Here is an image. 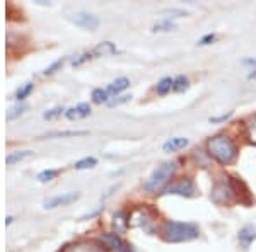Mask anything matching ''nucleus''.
I'll use <instances>...</instances> for the list:
<instances>
[{
    "label": "nucleus",
    "mask_w": 256,
    "mask_h": 252,
    "mask_svg": "<svg viewBox=\"0 0 256 252\" xmlns=\"http://www.w3.org/2000/svg\"><path fill=\"white\" fill-rule=\"evenodd\" d=\"M65 116L68 119H79V118H88L90 116V106L88 102H80L76 107H70L65 111Z\"/></svg>",
    "instance_id": "14"
},
{
    "label": "nucleus",
    "mask_w": 256,
    "mask_h": 252,
    "mask_svg": "<svg viewBox=\"0 0 256 252\" xmlns=\"http://www.w3.org/2000/svg\"><path fill=\"white\" fill-rule=\"evenodd\" d=\"M248 138H250L251 143H254L256 145V114L251 119V123L248 125Z\"/></svg>",
    "instance_id": "30"
},
{
    "label": "nucleus",
    "mask_w": 256,
    "mask_h": 252,
    "mask_svg": "<svg viewBox=\"0 0 256 252\" xmlns=\"http://www.w3.org/2000/svg\"><path fill=\"white\" fill-rule=\"evenodd\" d=\"M172 85H174V78L171 77H164L159 80L158 87H156V92L159 94V96H166L168 92H171L172 90Z\"/></svg>",
    "instance_id": "17"
},
{
    "label": "nucleus",
    "mask_w": 256,
    "mask_h": 252,
    "mask_svg": "<svg viewBox=\"0 0 256 252\" xmlns=\"http://www.w3.org/2000/svg\"><path fill=\"white\" fill-rule=\"evenodd\" d=\"M174 29H176V24L172 22L171 19L160 20V22L152 26V32H168V31H174Z\"/></svg>",
    "instance_id": "21"
},
{
    "label": "nucleus",
    "mask_w": 256,
    "mask_h": 252,
    "mask_svg": "<svg viewBox=\"0 0 256 252\" xmlns=\"http://www.w3.org/2000/svg\"><path fill=\"white\" fill-rule=\"evenodd\" d=\"M94 58V53L92 51H84V53H80V55H77L76 58L72 60V67L76 68V67H80V65H84L86 61H89V60H92Z\"/></svg>",
    "instance_id": "25"
},
{
    "label": "nucleus",
    "mask_w": 256,
    "mask_h": 252,
    "mask_svg": "<svg viewBox=\"0 0 256 252\" xmlns=\"http://www.w3.org/2000/svg\"><path fill=\"white\" fill-rule=\"evenodd\" d=\"M64 107L58 106V107H53V109H50L46 111V113H43V118L44 119H53V118H56V116H60L62 113H64Z\"/></svg>",
    "instance_id": "31"
},
{
    "label": "nucleus",
    "mask_w": 256,
    "mask_h": 252,
    "mask_svg": "<svg viewBox=\"0 0 256 252\" xmlns=\"http://www.w3.org/2000/svg\"><path fill=\"white\" fill-rule=\"evenodd\" d=\"M98 165V159H94V157H86V159L82 160H77L76 164H74V169H77V171H84V169H92Z\"/></svg>",
    "instance_id": "24"
},
{
    "label": "nucleus",
    "mask_w": 256,
    "mask_h": 252,
    "mask_svg": "<svg viewBox=\"0 0 256 252\" xmlns=\"http://www.w3.org/2000/svg\"><path fill=\"white\" fill-rule=\"evenodd\" d=\"M56 176H58V171H56V169H46V171H41L38 174V181H41V183H48V181L55 179Z\"/></svg>",
    "instance_id": "27"
},
{
    "label": "nucleus",
    "mask_w": 256,
    "mask_h": 252,
    "mask_svg": "<svg viewBox=\"0 0 256 252\" xmlns=\"http://www.w3.org/2000/svg\"><path fill=\"white\" fill-rule=\"evenodd\" d=\"M195 193H196L195 183L190 177H181V179L171 181L168 184V188L164 189V194H178V196H186V198L195 196Z\"/></svg>",
    "instance_id": "5"
},
{
    "label": "nucleus",
    "mask_w": 256,
    "mask_h": 252,
    "mask_svg": "<svg viewBox=\"0 0 256 252\" xmlns=\"http://www.w3.org/2000/svg\"><path fill=\"white\" fill-rule=\"evenodd\" d=\"M80 198V193L77 191H70V193H64V194H58V196H53L46 200L43 203V206L46 210H53V208H58V206H65V205H70L74 201H77Z\"/></svg>",
    "instance_id": "8"
},
{
    "label": "nucleus",
    "mask_w": 256,
    "mask_h": 252,
    "mask_svg": "<svg viewBox=\"0 0 256 252\" xmlns=\"http://www.w3.org/2000/svg\"><path fill=\"white\" fill-rule=\"evenodd\" d=\"M238 241L241 244L242 249H248L256 241V227L254 225H244L238 234Z\"/></svg>",
    "instance_id": "11"
},
{
    "label": "nucleus",
    "mask_w": 256,
    "mask_h": 252,
    "mask_svg": "<svg viewBox=\"0 0 256 252\" xmlns=\"http://www.w3.org/2000/svg\"><path fill=\"white\" fill-rule=\"evenodd\" d=\"M162 14H169L171 17H186L188 12L181 10V9H166V10H162Z\"/></svg>",
    "instance_id": "32"
},
{
    "label": "nucleus",
    "mask_w": 256,
    "mask_h": 252,
    "mask_svg": "<svg viewBox=\"0 0 256 252\" xmlns=\"http://www.w3.org/2000/svg\"><path fill=\"white\" fill-rule=\"evenodd\" d=\"M216 39H217V34H212V32H210V34H205L204 38L198 41V46H207V44H212Z\"/></svg>",
    "instance_id": "33"
},
{
    "label": "nucleus",
    "mask_w": 256,
    "mask_h": 252,
    "mask_svg": "<svg viewBox=\"0 0 256 252\" xmlns=\"http://www.w3.org/2000/svg\"><path fill=\"white\" fill-rule=\"evenodd\" d=\"M99 242H101L104 247H108V249H114L118 252H128V251H130V246H126V244L120 239V235L114 234V232L101 234V235H99Z\"/></svg>",
    "instance_id": "7"
},
{
    "label": "nucleus",
    "mask_w": 256,
    "mask_h": 252,
    "mask_svg": "<svg viewBox=\"0 0 256 252\" xmlns=\"http://www.w3.org/2000/svg\"><path fill=\"white\" fill-rule=\"evenodd\" d=\"M101 212H102V206H101V208H98L96 212H92V213H89V215H84V217H82L80 220H88V218H94V217H98V215L101 213Z\"/></svg>",
    "instance_id": "35"
},
{
    "label": "nucleus",
    "mask_w": 256,
    "mask_h": 252,
    "mask_svg": "<svg viewBox=\"0 0 256 252\" xmlns=\"http://www.w3.org/2000/svg\"><path fill=\"white\" fill-rule=\"evenodd\" d=\"M160 235L162 239L169 244H181V242H190L195 241L200 235V229L195 223H184V222H174L168 220L162 223L160 229Z\"/></svg>",
    "instance_id": "2"
},
{
    "label": "nucleus",
    "mask_w": 256,
    "mask_h": 252,
    "mask_svg": "<svg viewBox=\"0 0 256 252\" xmlns=\"http://www.w3.org/2000/svg\"><path fill=\"white\" fill-rule=\"evenodd\" d=\"M64 63H65V60H64V58L56 60L55 63H52V65H50V67H48L46 70H44V72H43V75H53V73H55V72H58V70H60L62 67H64Z\"/></svg>",
    "instance_id": "29"
},
{
    "label": "nucleus",
    "mask_w": 256,
    "mask_h": 252,
    "mask_svg": "<svg viewBox=\"0 0 256 252\" xmlns=\"http://www.w3.org/2000/svg\"><path fill=\"white\" fill-rule=\"evenodd\" d=\"M232 114H234V111H229V113L220 114V116H214V118H210L208 121H210V123H214V125H216V123H222V121H226V119H229L230 116H232Z\"/></svg>",
    "instance_id": "34"
},
{
    "label": "nucleus",
    "mask_w": 256,
    "mask_h": 252,
    "mask_svg": "<svg viewBox=\"0 0 256 252\" xmlns=\"http://www.w3.org/2000/svg\"><path fill=\"white\" fill-rule=\"evenodd\" d=\"M70 20H72L76 26L82 27V29L88 31H96L99 27V17L96 14H90V12H76V14L70 15Z\"/></svg>",
    "instance_id": "6"
},
{
    "label": "nucleus",
    "mask_w": 256,
    "mask_h": 252,
    "mask_svg": "<svg viewBox=\"0 0 256 252\" xmlns=\"http://www.w3.org/2000/svg\"><path fill=\"white\" fill-rule=\"evenodd\" d=\"M188 143H190L188 138H184V136H172L168 142H164L162 150L168 152V154H172V152H178V150H181V148L188 147Z\"/></svg>",
    "instance_id": "13"
},
{
    "label": "nucleus",
    "mask_w": 256,
    "mask_h": 252,
    "mask_svg": "<svg viewBox=\"0 0 256 252\" xmlns=\"http://www.w3.org/2000/svg\"><path fill=\"white\" fill-rule=\"evenodd\" d=\"M26 109H28V106L26 104H18V106H14L12 109L7 113V121H12V119H16V118H19L20 114H24L26 113Z\"/></svg>",
    "instance_id": "26"
},
{
    "label": "nucleus",
    "mask_w": 256,
    "mask_h": 252,
    "mask_svg": "<svg viewBox=\"0 0 256 252\" xmlns=\"http://www.w3.org/2000/svg\"><path fill=\"white\" fill-rule=\"evenodd\" d=\"M207 152L220 165H230L238 159V145L230 136L217 135L207 142Z\"/></svg>",
    "instance_id": "1"
},
{
    "label": "nucleus",
    "mask_w": 256,
    "mask_h": 252,
    "mask_svg": "<svg viewBox=\"0 0 256 252\" xmlns=\"http://www.w3.org/2000/svg\"><path fill=\"white\" fill-rule=\"evenodd\" d=\"M128 252H132V251H128Z\"/></svg>",
    "instance_id": "37"
},
{
    "label": "nucleus",
    "mask_w": 256,
    "mask_h": 252,
    "mask_svg": "<svg viewBox=\"0 0 256 252\" xmlns=\"http://www.w3.org/2000/svg\"><path fill=\"white\" fill-rule=\"evenodd\" d=\"M128 227H130V217L126 215L125 210H120L113 215V229H114V234L118 235H123L126 234Z\"/></svg>",
    "instance_id": "10"
},
{
    "label": "nucleus",
    "mask_w": 256,
    "mask_h": 252,
    "mask_svg": "<svg viewBox=\"0 0 256 252\" xmlns=\"http://www.w3.org/2000/svg\"><path fill=\"white\" fill-rule=\"evenodd\" d=\"M88 131H77V130H72V131H50V133L44 135V138H67V136H80V135H86Z\"/></svg>",
    "instance_id": "22"
},
{
    "label": "nucleus",
    "mask_w": 256,
    "mask_h": 252,
    "mask_svg": "<svg viewBox=\"0 0 256 252\" xmlns=\"http://www.w3.org/2000/svg\"><path fill=\"white\" fill-rule=\"evenodd\" d=\"M31 155H32V152H31V150L10 152V154L6 157V164H7V165H14V164H18V162H20V160L28 159V157H31Z\"/></svg>",
    "instance_id": "16"
},
{
    "label": "nucleus",
    "mask_w": 256,
    "mask_h": 252,
    "mask_svg": "<svg viewBox=\"0 0 256 252\" xmlns=\"http://www.w3.org/2000/svg\"><path fill=\"white\" fill-rule=\"evenodd\" d=\"M116 51H118L116 46H114L111 41H104V43H101L99 46H96L92 49L94 56H96V55H106V53H111V55H113V53H116Z\"/></svg>",
    "instance_id": "19"
},
{
    "label": "nucleus",
    "mask_w": 256,
    "mask_h": 252,
    "mask_svg": "<svg viewBox=\"0 0 256 252\" xmlns=\"http://www.w3.org/2000/svg\"><path fill=\"white\" fill-rule=\"evenodd\" d=\"M132 223L138 229H142L146 234H156V220H158V215L156 212H152L147 206H142V208L134 210V213L130 215Z\"/></svg>",
    "instance_id": "4"
},
{
    "label": "nucleus",
    "mask_w": 256,
    "mask_h": 252,
    "mask_svg": "<svg viewBox=\"0 0 256 252\" xmlns=\"http://www.w3.org/2000/svg\"><path fill=\"white\" fill-rule=\"evenodd\" d=\"M90 99H92L94 104H108L110 102V94L106 92V89H94L92 94H90Z\"/></svg>",
    "instance_id": "18"
},
{
    "label": "nucleus",
    "mask_w": 256,
    "mask_h": 252,
    "mask_svg": "<svg viewBox=\"0 0 256 252\" xmlns=\"http://www.w3.org/2000/svg\"><path fill=\"white\" fill-rule=\"evenodd\" d=\"M12 220H14V218H12V217H7V218H6V225H10Z\"/></svg>",
    "instance_id": "36"
},
{
    "label": "nucleus",
    "mask_w": 256,
    "mask_h": 252,
    "mask_svg": "<svg viewBox=\"0 0 256 252\" xmlns=\"http://www.w3.org/2000/svg\"><path fill=\"white\" fill-rule=\"evenodd\" d=\"M128 87H130V80H128L126 77H120L106 87V92H108L110 96H118L120 92H123V90Z\"/></svg>",
    "instance_id": "15"
},
{
    "label": "nucleus",
    "mask_w": 256,
    "mask_h": 252,
    "mask_svg": "<svg viewBox=\"0 0 256 252\" xmlns=\"http://www.w3.org/2000/svg\"><path fill=\"white\" fill-rule=\"evenodd\" d=\"M130 99H132V94H122V96H116L114 99H111V101L108 102V106L110 107H116V106L126 104Z\"/></svg>",
    "instance_id": "28"
},
{
    "label": "nucleus",
    "mask_w": 256,
    "mask_h": 252,
    "mask_svg": "<svg viewBox=\"0 0 256 252\" xmlns=\"http://www.w3.org/2000/svg\"><path fill=\"white\" fill-rule=\"evenodd\" d=\"M176 171H178L176 162H162L152 171L148 179L144 183V189L147 193H158L160 189L164 191L168 188V184L171 183L172 176L176 174Z\"/></svg>",
    "instance_id": "3"
},
{
    "label": "nucleus",
    "mask_w": 256,
    "mask_h": 252,
    "mask_svg": "<svg viewBox=\"0 0 256 252\" xmlns=\"http://www.w3.org/2000/svg\"><path fill=\"white\" fill-rule=\"evenodd\" d=\"M32 89H34V84H31V82H28V84H24L22 87H19L18 90H16V94H14V99L16 101H24L30 94L32 92Z\"/></svg>",
    "instance_id": "23"
},
{
    "label": "nucleus",
    "mask_w": 256,
    "mask_h": 252,
    "mask_svg": "<svg viewBox=\"0 0 256 252\" xmlns=\"http://www.w3.org/2000/svg\"><path fill=\"white\" fill-rule=\"evenodd\" d=\"M190 89V78L186 75H178L174 78V85H172V90L178 94L184 92V90Z\"/></svg>",
    "instance_id": "20"
},
{
    "label": "nucleus",
    "mask_w": 256,
    "mask_h": 252,
    "mask_svg": "<svg viewBox=\"0 0 256 252\" xmlns=\"http://www.w3.org/2000/svg\"><path fill=\"white\" fill-rule=\"evenodd\" d=\"M234 194H236L234 188H232V186H229V184H226V181H224V183H218L216 188H214L212 198H214V201H216V203L222 205V203H229V201L234 198Z\"/></svg>",
    "instance_id": "9"
},
{
    "label": "nucleus",
    "mask_w": 256,
    "mask_h": 252,
    "mask_svg": "<svg viewBox=\"0 0 256 252\" xmlns=\"http://www.w3.org/2000/svg\"><path fill=\"white\" fill-rule=\"evenodd\" d=\"M64 252H106L104 246L98 242H79L72 247H67Z\"/></svg>",
    "instance_id": "12"
}]
</instances>
